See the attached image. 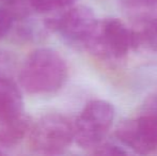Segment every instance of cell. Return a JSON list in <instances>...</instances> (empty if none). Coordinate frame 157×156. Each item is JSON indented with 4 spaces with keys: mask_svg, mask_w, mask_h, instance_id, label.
Returning <instances> with one entry per match:
<instances>
[{
    "mask_svg": "<svg viewBox=\"0 0 157 156\" xmlns=\"http://www.w3.org/2000/svg\"><path fill=\"white\" fill-rule=\"evenodd\" d=\"M86 48L101 58L120 60L136 48L135 31L120 19L98 21Z\"/></svg>",
    "mask_w": 157,
    "mask_h": 156,
    "instance_id": "cell-3",
    "label": "cell"
},
{
    "mask_svg": "<svg viewBox=\"0 0 157 156\" xmlns=\"http://www.w3.org/2000/svg\"><path fill=\"white\" fill-rule=\"evenodd\" d=\"M24 112V98L17 85L0 76V123Z\"/></svg>",
    "mask_w": 157,
    "mask_h": 156,
    "instance_id": "cell-7",
    "label": "cell"
},
{
    "mask_svg": "<svg viewBox=\"0 0 157 156\" xmlns=\"http://www.w3.org/2000/svg\"><path fill=\"white\" fill-rule=\"evenodd\" d=\"M136 48L143 47L157 54V16L145 21L140 30H134Z\"/></svg>",
    "mask_w": 157,
    "mask_h": 156,
    "instance_id": "cell-9",
    "label": "cell"
},
{
    "mask_svg": "<svg viewBox=\"0 0 157 156\" xmlns=\"http://www.w3.org/2000/svg\"><path fill=\"white\" fill-rule=\"evenodd\" d=\"M14 23V16L10 11L0 8V40L10 32Z\"/></svg>",
    "mask_w": 157,
    "mask_h": 156,
    "instance_id": "cell-12",
    "label": "cell"
},
{
    "mask_svg": "<svg viewBox=\"0 0 157 156\" xmlns=\"http://www.w3.org/2000/svg\"><path fill=\"white\" fill-rule=\"evenodd\" d=\"M123 2L127 8L136 9V10L152 9L157 4V0H123Z\"/></svg>",
    "mask_w": 157,
    "mask_h": 156,
    "instance_id": "cell-13",
    "label": "cell"
},
{
    "mask_svg": "<svg viewBox=\"0 0 157 156\" xmlns=\"http://www.w3.org/2000/svg\"><path fill=\"white\" fill-rule=\"evenodd\" d=\"M32 120L25 112L0 123V151L17 146L29 133Z\"/></svg>",
    "mask_w": 157,
    "mask_h": 156,
    "instance_id": "cell-8",
    "label": "cell"
},
{
    "mask_svg": "<svg viewBox=\"0 0 157 156\" xmlns=\"http://www.w3.org/2000/svg\"><path fill=\"white\" fill-rule=\"evenodd\" d=\"M145 109H147V112H151L157 116V91L152 96H150L145 104Z\"/></svg>",
    "mask_w": 157,
    "mask_h": 156,
    "instance_id": "cell-14",
    "label": "cell"
},
{
    "mask_svg": "<svg viewBox=\"0 0 157 156\" xmlns=\"http://www.w3.org/2000/svg\"><path fill=\"white\" fill-rule=\"evenodd\" d=\"M93 153L97 155H124L126 151L111 142H101L93 149Z\"/></svg>",
    "mask_w": 157,
    "mask_h": 156,
    "instance_id": "cell-11",
    "label": "cell"
},
{
    "mask_svg": "<svg viewBox=\"0 0 157 156\" xmlns=\"http://www.w3.org/2000/svg\"><path fill=\"white\" fill-rule=\"evenodd\" d=\"M93 11L86 6H72L48 21V27L56 30L68 43L86 47L97 25Z\"/></svg>",
    "mask_w": 157,
    "mask_h": 156,
    "instance_id": "cell-5",
    "label": "cell"
},
{
    "mask_svg": "<svg viewBox=\"0 0 157 156\" xmlns=\"http://www.w3.org/2000/svg\"><path fill=\"white\" fill-rule=\"evenodd\" d=\"M76 0H29L31 8L37 13H52L63 11L74 6Z\"/></svg>",
    "mask_w": 157,
    "mask_h": 156,
    "instance_id": "cell-10",
    "label": "cell"
},
{
    "mask_svg": "<svg viewBox=\"0 0 157 156\" xmlns=\"http://www.w3.org/2000/svg\"><path fill=\"white\" fill-rule=\"evenodd\" d=\"M28 134L29 146L35 153L60 154L74 140V126L64 116L50 113L32 123Z\"/></svg>",
    "mask_w": 157,
    "mask_h": 156,
    "instance_id": "cell-2",
    "label": "cell"
},
{
    "mask_svg": "<svg viewBox=\"0 0 157 156\" xmlns=\"http://www.w3.org/2000/svg\"><path fill=\"white\" fill-rule=\"evenodd\" d=\"M114 120V107L103 100L91 101L76 119L74 140L83 149H94L105 139Z\"/></svg>",
    "mask_w": 157,
    "mask_h": 156,
    "instance_id": "cell-4",
    "label": "cell"
},
{
    "mask_svg": "<svg viewBox=\"0 0 157 156\" xmlns=\"http://www.w3.org/2000/svg\"><path fill=\"white\" fill-rule=\"evenodd\" d=\"M67 79V65L56 50L40 48L28 56L19 73V82L29 94L43 95L60 90Z\"/></svg>",
    "mask_w": 157,
    "mask_h": 156,
    "instance_id": "cell-1",
    "label": "cell"
},
{
    "mask_svg": "<svg viewBox=\"0 0 157 156\" xmlns=\"http://www.w3.org/2000/svg\"><path fill=\"white\" fill-rule=\"evenodd\" d=\"M116 137L123 146L138 154H150L157 150V116L145 112L137 119L120 123Z\"/></svg>",
    "mask_w": 157,
    "mask_h": 156,
    "instance_id": "cell-6",
    "label": "cell"
}]
</instances>
